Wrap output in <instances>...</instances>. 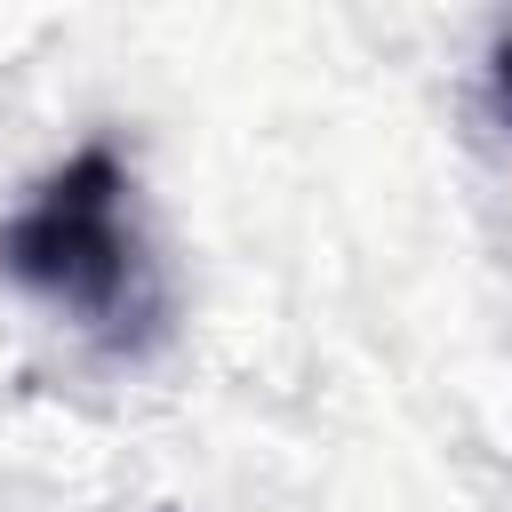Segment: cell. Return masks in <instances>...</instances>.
Instances as JSON below:
<instances>
[{"label": "cell", "instance_id": "6da1fadb", "mask_svg": "<svg viewBox=\"0 0 512 512\" xmlns=\"http://www.w3.org/2000/svg\"><path fill=\"white\" fill-rule=\"evenodd\" d=\"M0 280L128 360L168 336V288L136 224V176L112 144H80L0 216Z\"/></svg>", "mask_w": 512, "mask_h": 512}, {"label": "cell", "instance_id": "7a4b0ae2", "mask_svg": "<svg viewBox=\"0 0 512 512\" xmlns=\"http://www.w3.org/2000/svg\"><path fill=\"white\" fill-rule=\"evenodd\" d=\"M496 80H504V96H512V32H504V48H496Z\"/></svg>", "mask_w": 512, "mask_h": 512}]
</instances>
